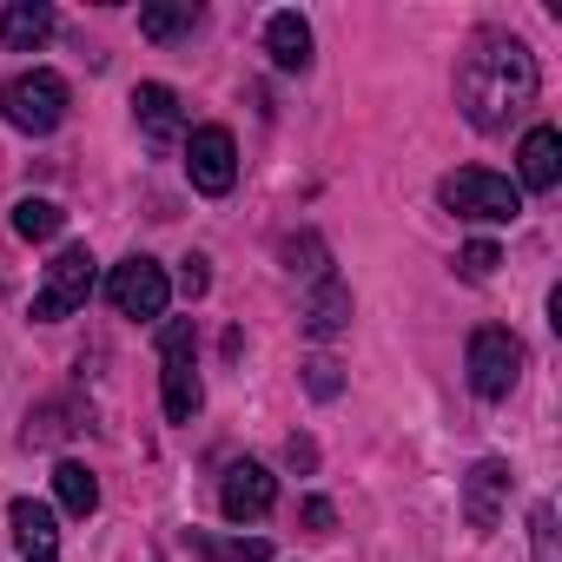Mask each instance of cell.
Returning <instances> with one entry per match:
<instances>
[{"instance_id":"cell-6","label":"cell","mask_w":562,"mask_h":562,"mask_svg":"<svg viewBox=\"0 0 562 562\" xmlns=\"http://www.w3.org/2000/svg\"><path fill=\"white\" fill-rule=\"evenodd\" d=\"M159 371H166V417H172V424H192L199 404H205V384H199V371H192V325H186V318H172V325L159 331Z\"/></svg>"},{"instance_id":"cell-17","label":"cell","mask_w":562,"mask_h":562,"mask_svg":"<svg viewBox=\"0 0 562 562\" xmlns=\"http://www.w3.org/2000/svg\"><path fill=\"white\" fill-rule=\"evenodd\" d=\"M199 27V8H192V0H172V8H166V0H153V8H139V34L146 41H186Z\"/></svg>"},{"instance_id":"cell-16","label":"cell","mask_w":562,"mask_h":562,"mask_svg":"<svg viewBox=\"0 0 562 562\" xmlns=\"http://www.w3.org/2000/svg\"><path fill=\"white\" fill-rule=\"evenodd\" d=\"M265 47H271V60L285 67V74H305L312 67V27L299 14H271L265 21Z\"/></svg>"},{"instance_id":"cell-21","label":"cell","mask_w":562,"mask_h":562,"mask_svg":"<svg viewBox=\"0 0 562 562\" xmlns=\"http://www.w3.org/2000/svg\"><path fill=\"white\" fill-rule=\"evenodd\" d=\"M496 265H503V251H496L490 238H470V245L457 251V271L470 278V285H483V278H496Z\"/></svg>"},{"instance_id":"cell-2","label":"cell","mask_w":562,"mask_h":562,"mask_svg":"<svg viewBox=\"0 0 562 562\" xmlns=\"http://www.w3.org/2000/svg\"><path fill=\"white\" fill-rule=\"evenodd\" d=\"M0 113H8L14 133H34L47 139L60 120H67V80L54 67H34V74H14L8 87H0Z\"/></svg>"},{"instance_id":"cell-4","label":"cell","mask_w":562,"mask_h":562,"mask_svg":"<svg viewBox=\"0 0 562 562\" xmlns=\"http://www.w3.org/2000/svg\"><path fill=\"white\" fill-rule=\"evenodd\" d=\"M463 371H470V391L476 397H509L516 391V378H522V345H516V331H503V325H483V331H470V351H463Z\"/></svg>"},{"instance_id":"cell-5","label":"cell","mask_w":562,"mask_h":562,"mask_svg":"<svg viewBox=\"0 0 562 562\" xmlns=\"http://www.w3.org/2000/svg\"><path fill=\"white\" fill-rule=\"evenodd\" d=\"M87 299H93V251H87V245H67V251L47 265L41 292H34V318H41V325H54V318H74Z\"/></svg>"},{"instance_id":"cell-13","label":"cell","mask_w":562,"mask_h":562,"mask_svg":"<svg viewBox=\"0 0 562 562\" xmlns=\"http://www.w3.org/2000/svg\"><path fill=\"white\" fill-rule=\"evenodd\" d=\"M299 318H305V338H318V345H325V338H338V331L351 325V285L325 271V278H318V292L305 299V312H299Z\"/></svg>"},{"instance_id":"cell-14","label":"cell","mask_w":562,"mask_h":562,"mask_svg":"<svg viewBox=\"0 0 562 562\" xmlns=\"http://www.w3.org/2000/svg\"><path fill=\"white\" fill-rule=\"evenodd\" d=\"M133 120H139V133H146L153 146H172V139H179V126H186L179 93H172V87H159V80H146V87L133 93Z\"/></svg>"},{"instance_id":"cell-18","label":"cell","mask_w":562,"mask_h":562,"mask_svg":"<svg viewBox=\"0 0 562 562\" xmlns=\"http://www.w3.org/2000/svg\"><path fill=\"white\" fill-rule=\"evenodd\" d=\"M54 496H60L67 516H93V509H100V483H93L87 463H60V470H54Z\"/></svg>"},{"instance_id":"cell-25","label":"cell","mask_w":562,"mask_h":562,"mask_svg":"<svg viewBox=\"0 0 562 562\" xmlns=\"http://www.w3.org/2000/svg\"><path fill=\"white\" fill-rule=\"evenodd\" d=\"M285 457H292V470H312V463H318V450H312L305 437H292V443H285Z\"/></svg>"},{"instance_id":"cell-12","label":"cell","mask_w":562,"mask_h":562,"mask_svg":"<svg viewBox=\"0 0 562 562\" xmlns=\"http://www.w3.org/2000/svg\"><path fill=\"white\" fill-rule=\"evenodd\" d=\"M54 8L47 0H14V8H0V47H14V54H34L54 41Z\"/></svg>"},{"instance_id":"cell-8","label":"cell","mask_w":562,"mask_h":562,"mask_svg":"<svg viewBox=\"0 0 562 562\" xmlns=\"http://www.w3.org/2000/svg\"><path fill=\"white\" fill-rule=\"evenodd\" d=\"M186 179H192L205 199L232 192V179H238V146H232L225 126H199V133L186 139Z\"/></svg>"},{"instance_id":"cell-10","label":"cell","mask_w":562,"mask_h":562,"mask_svg":"<svg viewBox=\"0 0 562 562\" xmlns=\"http://www.w3.org/2000/svg\"><path fill=\"white\" fill-rule=\"evenodd\" d=\"M8 529H14V549L27 562H60V529H54V509L34 503V496H14L8 503Z\"/></svg>"},{"instance_id":"cell-11","label":"cell","mask_w":562,"mask_h":562,"mask_svg":"<svg viewBox=\"0 0 562 562\" xmlns=\"http://www.w3.org/2000/svg\"><path fill=\"white\" fill-rule=\"evenodd\" d=\"M503 490H509V463L483 457V463L470 470V483H463V516H470V529H496V516H503Z\"/></svg>"},{"instance_id":"cell-1","label":"cell","mask_w":562,"mask_h":562,"mask_svg":"<svg viewBox=\"0 0 562 562\" xmlns=\"http://www.w3.org/2000/svg\"><path fill=\"white\" fill-rule=\"evenodd\" d=\"M536 87H542V74H536V54L516 41V34H476L470 41V54L457 60V106H463V120L476 126V133H496V126H509L516 113H529L536 106Z\"/></svg>"},{"instance_id":"cell-19","label":"cell","mask_w":562,"mask_h":562,"mask_svg":"<svg viewBox=\"0 0 562 562\" xmlns=\"http://www.w3.org/2000/svg\"><path fill=\"white\" fill-rule=\"evenodd\" d=\"M60 225H67V212H60L54 199H21V205H14V232H21L27 245H41V238H54Z\"/></svg>"},{"instance_id":"cell-22","label":"cell","mask_w":562,"mask_h":562,"mask_svg":"<svg viewBox=\"0 0 562 562\" xmlns=\"http://www.w3.org/2000/svg\"><path fill=\"white\" fill-rule=\"evenodd\" d=\"M305 391H312V397H338V391H345V378H338V364H331V358H318V364H305Z\"/></svg>"},{"instance_id":"cell-20","label":"cell","mask_w":562,"mask_h":562,"mask_svg":"<svg viewBox=\"0 0 562 562\" xmlns=\"http://www.w3.org/2000/svg\"><path fill=\"white\" fill-rule=\"evenodd\" d=\"M192 555H212V562H271L265 542H225V536H186Z\"/></svg>"},{"instance_id":"cell-24","label":"cell","mask_w":562,"mask_h":562,"mask_svg":"<svg viewBox=\"0 0 562 562\" xmlns=\"http://www.w3.org/2000/svg\"><path fill=\"white\" fill-rule=\"evenodd\" d=\"M179 292H186V299L205 292V258H186V265H179Z\"/></svg>"},{"instance_id":"cell-23","label":"cell","mask_w":562,"mask_h":562,"mask_svg":"<svg viewBox=\"0 0 562 562\" xmlns=\"http://www.w3.org/2000/svg\"><path fill=\"white\" fill-rule=\"evenodd\" d=\"M299 522H305L312 536H331V529H338V509H331L325 496H305V509H299Z\"/></svg>"},{"instance_id":"cell-3","label":"cell","mask_w":562,"mask_h":562,"mask_svg":"<svg viewBox=\"0 0 562 562\" xmlns=\"http://www.w3.org/2000/svg\"><path fill=\"white\" fill-rule=\"evenodd\" d=\"M437 199L457 212V218H490V225H509L522 212V192L503 179V172H483V166H463L437 186Z\"/></svg>"},{"instance_id":"cell-7","label":"cell","mask_w":562,"mask_h":562,"mask_svg":"<svg viewBox=\"0 0 562 562\" xmlns=\"http://www.w3.org/2000/svg\"><path fill=\"white\" fill-rule=\"evenodd\" d=\"M106 299H113L120 318H166L172 285H166V271H159L153 258H126V265H113V278H106Z\"/></svg>"},{"instance_id":"cell-15","label":"cell","mask_w":562,"mask_h":562,"mask_svg":"<svg viewBox=\"0 0 562 562\" xmlns=\"http://www.w3.org/2000/svg\"><path fill=\"white\" fill-rule=\"evenodd\" d=\"M516 159H522V186L529 192H555V179H562V133L555 126H529Z\"/></svg>"},{"instance_id":"cell-9","label":"cell","mask_w":562,"mask_h":562,"mask_svg":"<svg viewBox=\"0 0 562 562\" xmlns=\"http://www.w3.org/2000/svg\"><path fill=\"white\" fill-rule=\"evenodd\" d=\"M271 503H278V483H271L265 463H232V470H225L218 509H225L232 522H258V516H271Z\"/></svg>"}]
</instances>
